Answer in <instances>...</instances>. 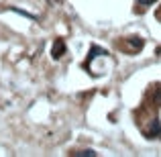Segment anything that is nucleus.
I'll use <instances>...</instances> for the list:
<instances>
[{
    "mask_svg": "<svg viewBox=\"0 0 161 157\" xmlns=\"http://www.w3.org/2000/svg\"><path fill=\"white\" fill-rule=\"evenodd\" d=\"M137 2H139V4H143V6H145V4H153L155 0H137Z\"/></svg>",
    "mask_w": 161,
    "mask_h": 157,
    "instance_id": "obj_2",
    "label": "nucleus"
},
{
    "mask_svg": "<svg viewBox=\"0 0 161 157\" xmlns=\"http://www.w3.org/2000/svg\"><path fill=\"white\" fill-rule=\"evenodd\" d=\"M61 53H63V43L57 41V43H55V49H53V57H61Z\"/></svg>",
    "mask_w": 161,
    "mask_h": 157,
    "instance_id": "obj_1",
    "label": "nucleus"
}]
</instances>
